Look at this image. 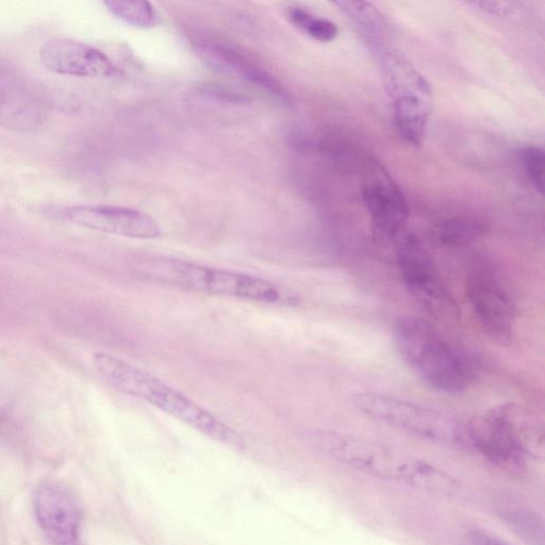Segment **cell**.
I'll list each match as a JSON object with an SVG mask.
<instances>
[{"instance_id":"6da1fadb","label":"cell","mask_w":545,"mask_h":545,"mask_svg":"<svg viewBox=\"0 0 545 545\" xmlns=\"http://www.w3.org/2000/svg\"><path fill=\"white\" fill-rule=\"evenodd\" d=\"M317 447L339 464L388 483L453 498L460 484L453 476L414 456L370 440L339 434H320Z\"/></svg>"},{"instance_id":"7a4b0ae2","label":"cell","mask_w":545,"mask_h":545,"mask_svg":"<svg viewBox=\"0 0 545 545\" xmlns=\"http://www.w3.org/2000/svg\"><path fill=\"white\" fill-rule=\"evenodd\" d=\"M93 363L99 376L114 389L154 406L214 441L244 449V440L235 429L151 373L109 353H96Z\"/></svg>"},{"instance_id":"3957f363","label":"cell","mask_w":545,"mask_h":545,"mask_svg":"<svg viewBox=\"0 0 545 545\" xmlns=\"http://www.w3.org/2000/svg\"><path fill=\"white\" fill-rule=\"evenodd\" d=\"M130 269L148 282L255 303L294 306L296 297L270 280L161 256L132 258Z\"/></svg>"},{"instance_id":"277c9868","label":"cell","mask_w":545,"mask_h":545,"mask_svg":"<svg viewBox=\"0 0 545 545\" xmlns=\"http://www.w3.org/2000/svg\"><path fill=\"white\" fill-rule=\"evenodd\" d=\"M396 349L424 383L449 394L470 387L472 363L451 345L438 330L421 319L406 317L393 328Z\"/></svg>"},{"instance_id":"5b68a950","label":"cell","mask_w":545,"mask_h":545,"mask_svg":"<svg viewBox=\"0 0 545 545\" xmlns=\"http://www.w3.org/2000/svg\"><path fill=\"white\" fill-rule=\"evenodd\" d=\"M353 404L363 415L416 438L447 447L469 444L466 425L440 410L378 392L356 393Z\"/></svg>"},{"instance_id":"8992f818","label":"cell","mask_w":545,"mask_h":545,"mask_svg":"<svg viewBox=\"0 0 545 545\" xmlns=\"http://www.w3.org/2000/svg\"><path fill=\"white\" fill-rule=\"evenodd\" d=\"M466 291L474 315L492 338L507 341L513 336L517 307L501 271L490 260L476 258L466 277Z\"/></svg>"},{"instance_id":"52a82bcc","label":"cell","mask_w":545,"mask_h":545,"mask_svg":"<svg viewBox=\"0 0 545 545\" xmlns=\"http://www.w3.org/2000/svg\"><path fill=\"white\" fill-rule=\"evenodd\" d=\"M396 259L405 288L421 308L441 321L458 320L454 297L416 236L402 237L396 246Z\"/></svg>"},{"instance_id":"ba28073f","label":"cell","mask_w":545,"mask_h":545,"mask_svg":"<svg viewBox=\"0 0 545 545\" xmlns=\"http://www.w3.org/2000/svg\"><path fill=\"white\" fill-rule=\"evenodd\" d=\"M517 407L501 405L476 416L466 426L468 443L491 464L515 470L523 465L526 448Z\"/></svg>"},{"instance_id":"9c48e42d","label":"cell","mask_w":545,"mask_h":545,"mask_svg":"<svg viewBox=\"0 0 545 545\" xmlns=\"http://www.w3.org/2000/svg\"><path fill=\"white\" fill-rule=\"evenodd\" d=\"M362 200L376 228L387 236L398 235L410 216L403 190L374 159L367 163Z\"/></svg>"},{"instance_id":"30bf717a","label":"cell","mask_w":545,"mask_h":545,"mask_svg":"<svg viewBox=\"0 0 545 545\" xmlns=\"http://www.w3.org/2000/svg\"><path fill=\"white\" fill-rule=\"evenodd\" d=\"M63 217L77 226L114 236L141 240L161 236V228L154 218L126 207L74 206L66 208Z\"/></svg>"},{"instance_id":"8fae6325","label":"cell","mask_w":545,"mask_h":545,"mask_svg":"<svg viewBox=\"0 0 545 545\" xmlns=\"http://www.w3.org/2000/svg\"><path fill=\"white\" fill-rule=\"evenodd\" d=\"M36 515L54 545H81V510L74 494L56 483L43 485L36 497Z\"/></svg>"},{"instance_id":"7c38bea8","label":"cell","mask_w":545,"mask_h":545,"mask_svg":"<svg viewBox=\"0 0 545 545\" xmlns=\"http://www.w3.org/2000/svg\"><path fill=\"white\" fill-rule=\"evenodd\" d=\"M44 68L62 76L103 78L118 74V68L99 49L69 39L45 42L40 49Z\"/></svg>"},{"instance_id":"4fadbf2b","label":"cell","mask_w":545,"mask_h":545,"mask_svg":"<svg viewBox=\"0 0 545 545\" xmlns=\"http://www.w3.org/2000/svg\"><path fill=\"white\" fill-rule=\"evenodd\" d=\"M45 107L23 77L0 63V126L29 131L41 125Z\"/></svg>"},{"instance_id":"5bb4252c","label":"cell","mask_w":545,"mask_h":545,"mask_svg":"<svg viewBox=\"0 0 545 545\" xmlns=\"http://www.w3.org/2000/svg\"><path fill=\"white\" fill-rule=\"evenodd\" d=\"M197 53L213 69L238 76L274 96L288 101V94L280 82L261 66L222 43L208 42L197 47Z\"/></svg>"},{"instance_id":"9a60e30c","label":"cell","mask_w":545,"mask_h":545,"mask_svg":"<svg viewBox=\"0 0 545 545\" xmlns=\"http://www.w3.org/2000/svg\"><path fill=\"white\" fill-rule=\"evenodd\" d=\"M392 97L393 121L400 136L409 144L420 146L425 137L432 90L429 86L411 85L389 92Z\"/></svg>"},{"instance_id":"2e32d148","label":"cell","mask_w":545,"mask_h":545,"mask_svg":"<svg viewBox=\"0 0 545 545\" xmlns=\"http://www.w3.org/2000/svg\"><path fill=\"white\" fill-rule=\"evenodd\" d=\"M501 519L521 539L531 545H544V524L534 511L519 505L507 504L499 509Z\"/></svg>"},{"instance_id":"e0dca14e","label":"cell","mask_w":545,"mask_h":545,"mask_svg":"<svg viewBox=\"0 0 545 545\" xmlns=\"http://www.w3.org/2000/svg\"><path fill=\"white\" fill-rule=\"evenodd\" d=\"M486 229V224L480 220L457 217L441 222L437 227L436 236L441 245L456 249L481 238L485 235Z\"/></svg>"},{"instance_id":"ac0fdd59","label":"cell","mask_w":545,"mask_h":545,"mask_svg":"<svg viewBox=\"0 0 545 545\" xmlns=\"http://www.w3.org/2000/svg\"><path fill=\"white\" fill-rule=\"evenodd\" d=\"M289 19L296 28L321 43L333 42L338 36V27L334 22L313 15L303 8H291Z\"/></svg>"},{"instance_id":"d6986e66","label":"cell","mask_w":545,"mask_h":545,"mask_svg":"<svg viewBox=\"0 0 545 545\" xmlns=\"http://www.w3.org/2000/svg\"><path fill=\"white\" fill-rule=\"evenodd\" d=\"M105 6L114 16L131 26L152 28L157 24L156 13L150 3L109 0Z\"/></svg>"},{"instance_id":"ffe728a7","label":"cell","mask_w":545,"mask_h":545,"mask_svg":"<svg viewBox=\"0 0 545 545\" xmlns=\"http://www.w3.org/2000/svg\"><path fill=\"white\" fill-rule=\"evenodd\" d=\"M523 168L534 188L540 193L544 192L545 155L539 147L530 146L523 148L521 152Z\"/></svg>"},{"instance_id":"44dd1931","label":"cell","mask_w":545,"mask_h":545,"mask_svg":"<svg viewBox=\"0 0 545 545\" xmlns=\"http://www.w3.org/2000/svg\"><path fill=\"white\" fill-rule=\"evenodd\" d=\"M469 545H511L510 543L484 531H472L467 536Z\"/></svg>"}]
</instances>
